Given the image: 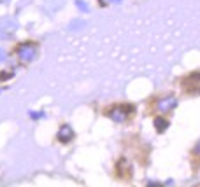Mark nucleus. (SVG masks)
I'll return each instance as SVG.
<instances>
[{"mask_svg": "<svg viewBox=\"0 0 200 187\" xmlns=\"http://www.w3.org/2000/svg\"><path fill=\"white\" fill-rule=\"evenodd\" d=\"M130 112H132V107H128V105H118V107L109 110V117L112 121H116V123H123L125 119L128 117Z\"/></svg>", "mask_w": 200, "mask_h": 187, "instance_id": "obj_1", "label": "nucleus"}, {"mask_svg": "<svg viewBox=\"0 0 200 187\" xmlns=\"http://www.w3.org/2000/svg\"><path fill=\"white\" fill-rule=\"evenodd\" d=\"M183 88L188 93H198L200 91V74H190L188 77H184Z\"/></svg>", "mask_w": 200, "mask_h": 187, "instance_id": "obj_2", "label": "nucleus"}, {"mask_svg": "<svg viewBox=\"0 0 200 187\" xmlns=\"http://www.w3.org/2000/svg\"><path fill=\"white\" fill-rule=\"evenodd\" d=\"M176 105H177V100H176V96H172L170 95V96L160 98V100L156 102V109L162 112V114H167V112H170Z\"/></svg>", "mask_w": 200, "mask_h": 187, "instance_id": "obj_3", "label": "nucleus"}, {"mask_svg": "<svg viewBox=\"0 0 200 187\" xmlns=\"http://www.w3.org/2000/svg\"><path fill=\"white\" fill-rule=\"evenodd\" d=\"M18 56H20L21 61H32L35 58V46H32V44L21 46V47L18 49Z\"/></svg>", "mask_w": 200, "mask_h": 187, "instance_id": "obj_4", "label": "nucleus"}, {"mask_svg": "<svg viewBox=\"0 0 200 187\" xmlns=\"http://www.w3.org/2000/svg\"><path fill=\"white\" fill-rule=\"evenodd\" d=\"M72 137H74V131H72L70 126H62V128H60V133H58L60 142L67 144V142H70V140H72Z\"/></svg>", "mask_w": 200, "mask_h": 187, "instance_id": "obj_5", "label": "nucleus"}, {"mask_svg": "<svg viewBox=\"0 0 200 187\" xmlns=\"http://www.w3.org/2000/svg\"><path fill=\"white\" fill-rule=\"evenodd\" d=\"M167 126H169V121L165 117H155V128H156V131H165L167 130Z\"/></svg>", "mask_w": 200, "mask_h": 187, "instance_id": "obj_6", "label": "nucleus"}, {"mask_svg": "<svg viewBox=\"0 0 200 187\" xmlns=\"http://www.w3.org/2000/svg\"><path fill=\"white\" fill-rule=\"evenodd\" d=\"M76 5H77V9H79V11H83V12H88V11H90L83 0H76Z\"/></svg>", "mask_w": 200, "mask_h": 187, "instance_id": "obj_7", "label": "nucleus"}, {"mask_svg": "<svg viewBox=\"0 0 200 187\" xmlns=\"http://www.w3.org/2000/svg\"><path fill=\"white\" fill-rule=\"evenodd\" d=\"M30 117L32 119H41V117H44V112H30Z\"/></svg>", "mask_w": 200, "mask_h": 187, "instance_id": "obj_8", "label": "nucleus"}, {"mask_svg": "<svg viewBox=\"0 0 200 187\" xmlns=\"http://www.w3.org/2000/svg\"><path fill=\"white\" fill-rule=\"evenodd\" d=\"M102 5H109V4H114V2H120V0H98Z\"/></svg>", "mask_w": 200, "mask_h": 187, "instance_id": "obj_9", "label": "nucleus"}, {"mask_svg": "<svg viewBox=\"0 0 200 187\" xmlns=\"http://www.w3.org/2000/svg\"><path fill=\"white\" fill-rule=\"evenodd\" d=\"M12 74H0V81H5V79H11Z\"/></svg>", "mask_w": 200, "mask_h": 187, "instance_id": "obj_10", "label": "nucleus"}, {"mask_svg": "<svg viewBox=\"0 0 200 187\" xmlns=\"http://www.w3.org/2000/svg\"><path fill=\"white\" fill-rule=\"evenodd\" d=\"M0 61H5V53L2 51V47H0Z\"/></svg>", "mask_w": 200, "mask_h": 187, "instance_id": "obj_11", "label": "nucleus"}, {"mask_svg": "<svg viewBox=\"0 0 200 187\" xmlns=\"http://www.w3.org/2000/svg\"><path fill=\"white\" fill-rule=\"evenodd\" d=\"M195 152H197V154H200V142L197 144V147H195Z\"/></svg>", "mask_w": 200, "mask_h": 187, "instance_id": "obj_12", "label": "nucleus"}]
</instances>
